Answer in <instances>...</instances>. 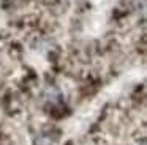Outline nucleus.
Wrapping results in <instances>:
<instances>
[{
  "mask_svg": "<svg viewBox=\"0 0 147 145\" xmlns=\"http://www.w3.org/2000/svg\"><path fill=\"white\" fill-rule=\"evenodd\" d=\"M36 145H52L48 137H38L36 139Z\"/></svg>",
  "mask_w": 147,
  "mask_h": 145,
  "instance_id": "1",
  "label": "nucleus"
}]
</instances>
